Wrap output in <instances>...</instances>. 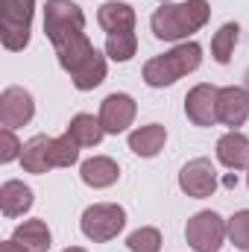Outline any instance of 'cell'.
Returning <instances> with one entry per match:
<instances>
[{
    "mask_svg": "<svg viewBox=\"0 0 249 252\" xmlns=\"http://www.w3.org/2000/svg\"><path fill=\"white\" fill-rule=\"evenodd\" d=\"M211 9L205 0H187V3H164L153 12V32L161 41H179L205 27Z\"/></svg>",
    "mask_w": 249,
    "mask_h": 252,
    "instance_id": "1",
    "label": "cell"
},
{
    "mask_svg": "<svg viewBox=\"0 0 249 252\" xmlns=\"http://www.w3.org/2000/svg\"><path fill=\"white\" fill-rule=\"evenodd\" d=\"M199 62H202V47L196 41H185V44H176L170 53L150 59L144 64V79L153 88H164V85H173L176 79H182L185 73L196 70Z\"/></svg>",
    "mask_w": 249,
    "mask_h": 252,
    "instance_id": "2",
    "label": "cell"
},
{
    "mask_svg": "<svg viewBox=\"0 0 249 252\" xmlns=\"http://www.w3.org/2000/svg\"><path fill=\"white\" fill-rule=\"evenodd\" d=\"M35 0H0V38L6 50H24L30 41Z\"/></svg>",
    "mask_w": 249,
    "mask_h": 252,
    "instance_id": "3",
    "label": "cell"
},
{
    "mask_svg": "<svg viewBox=\"0 0 249 252\" xmlns=\"http://www.w3.org/2000/svg\"><path fill=\"white\" fill-rule=\"evenodd\" d=\"M82 30H85V15L76 3L47 0V6H44V32L53 41V47L64 44L73 35H82Z\"/></svg>",
    "mask_w": 249,
    "mask_h": 252,
    "instance_id": "4",
    "label": "cell"
},
{
    "mask_svg": "<svg viewBox=\"0 0 249 252\" xmlns=\"http://www.w3.org/2000/svg\"><path fill=\"white\" fill-rule=\"evenodd\" d=\"M82 235L94 244H106L112 238H118V232L126 226V211L115 202H100V205H91L85 208L82 214Z\"/></svg>",
    "mask_w": 249,
    "mask_h": 252,
    "instance_id": "5",
    "label": "cell"
},
{
    "mask_svg": "<svg viewBox=\"0 0 249 252\" xmlns=\"http://www.w3.org/2000/svg\"><path fill=\"white\" fill-rule=\"evenodd\" d=\"M185 238L193 252H217L226 238V223L217 211H199L187 220Z\"/></svg>",
    "mask_w": 249,
    "mask_h": 252,
    "instance_id": "6",
    "label": "cell"
},
{
    "mask_svg": "<svg viewBox=\"0 0 249 252\" xmlns=\"http://www.w3.org/2000/svg\"><path fill=\"white\" fill-rule=\"evenodd\" d=\"M179 188L185 190L187 196H196V199H205L217 190V173L211 167L208 158H193L187 161L179 173Z\"/></svg>",
    "mask_w": 249,
    "mask_h": 252,
    "instance_id": "7",
    "label": "cell"
},
{
    "mask_svg": "<svg viewBox=\"0 0 249 252\" xmlns=\"http://www.w3.org/2000/svg\"><path fill=\"white\" fill-rule=\"evenodd\" d=\"M32 115H35V103H32L30 91H24L21 85H9L0 94V121H3V126H9V129L24 126L32 121Z\"/></svg>",
    "mask_w": 249,
    "mask_h": 252,
    "instance_id": "8",
    "label": "cell"
},
{
    "mask_svg": "<svg viewBox=\"0 0 249 252\" xmlns=\"http://www.w3.org/2000/svg\"><path fill=\"white\" fill-rule=\"evenodd\" d=\"M217 91L214 85L202 82V85H193L185 97V112L187 118L196 126H214L217 124Z\"/></svg>",
    "mask_w": 249,
    "mask_h": 252,
    "instance_id": "9",
    "label": "cell"
},
{
    "mask_svg": "<svg viewBox=\"0 0 249 252\" xmlns=\"http://www.w3.org/2000/svg\"><path fill=\"white\" fill-rule=\"evenodd\" d=\"M249 118V91L229 85L217 91V121H223L226 126H244Z\"/></svg>",
    "mask_w": 249,
    "mask_h": 252,
    "instance_id": "10",
    "label": "cell"
},
{
    "mask_svg": "<svg viewBox=\"0 0 249 252\" xmlns=\"http://www.w3.org/2000/svg\"><path fill=\"white\" fill-rule=\"evenodd\" d=\"M135 121V100L129 94H109L100 106V124L106 132L118 135Z\"/></svg>",
    "mask_w": 249,
    "mask_h": 252,
    "instance_id": "11",
    "label": "cell"
},
{
    "mask_svg": "<svg viewBox=\"0 0 249 252\" xmlns=\"http://www.w3.org/2000/svg\"><path fill=\"white\" fill-rule=\"evenodd\" d=\"M217 158H220L226 167H232V170L249 167V138L244 132H238V129L226 132V135L217 141Z\"/></svg>",
    "mask_w": 249,
    "mask_h": 252,
    "instance_id": "12",
    "label": "cell"
},
{
    "mask_svg": "<svg viewBox=\"0 0 249 252\" xmlns=\"http://www.w3.org/2000/svg\"><path fill=\"white\" fill-rule=\"evenodd\" d=\"M50 147H53V138H47V135H35V138H30V141L24 144V153H21V164H24V170H27V173H35V176L47 173V170L53 167Z\"/></svg>",
    "mask_w": 249,
    "mask_h": 252,
    "instance_id": "13",
    "label": "cell"
},
{
    "mask_svg": "<svg viewBox=\"0 0 249 252\" xmlns=\"http://www.w3.org/2000/svg\"><path fill=\"white\" fill-rule=\"evenodd\" d=\"M164 141H167V129L161 124H150V126L135 129V132L129 135V150H132L135 156H141V158H153V156L161 153Z\"/></svg>",
    "mask_w": 249,
    "mask_h": 252,
    "instance_id": "14",
    "label": "cell"
},
{
    "mask_svg": "<svg viewBox=\"0 0 249 252\" xmlns=\"http://www.w3.org/2000/svg\"><path fill=\"white\" fill-rule=\"evenodd\" d=\"M79 173H82V182L85 185H91V188H109V185L118 182L121 167L109 156H94V158L82 161V170Z\"/></svg>",
    "mask_w": 249,
    "mask_h": 252,
    "instance_id": "15",
    "label": "cell"
},
{
    "mask_svg": "<svg viewBox=\"0 0 249 252\" xmlns=\"http://www.w3.org/2000/svg\"><path fill=\"white\" fill-rule=\"evenodd\" d=\"M100 27L112 35V32H132L135 30V9L126 6V3H103L100 6V15H97Z\"/></svg>",
    "mask_w": 249,
    "mask_h": 252,
    "instance_id": "16",
    "label": "cell"
},
{
    "mask_svg": "<svg viewBox=\"0 0 249 252\" xmlns=\"http://www.w3.org/2000/svg\"><path fill=\"white\" fill-rule=\"evenodd\" d=\"M94 50H97V47H94V44L88 41V35L82 32V35H73V38H67L64 44H59V47H56V56H59V64H62L64 70L73 73L79 64L88 62V59L94 56Z\"/></svg>",
    "mask_w": 249,
    "mask_h": 252,
    "instance_id": "17",
    "label": "cell"
},
{
    "mask_svg": "<svg viewBox=\"0 0 249 252\" xmlns=\"http://www.w3.org/2000/svg\"><path fill=\"white\" fill-rule=\"evenodd\" d=\"M30 205H32V190L27 188L24 182H18V179L3 182V188H0V208H3L6 217H18V214L30 211Z\"/></svg>",
    "mask_w": 249,
    "mask_h": 252,
    "instance_id": "18",
    "label": "cell"
},
{
    "mask_svg": "<svg viewBox=\"0 0 249 252\" xmlns=\"http://www.w3.org/2000/svg\"><path fill=\"white\" fill-rule=\"evenodd\" d=\"M15 241L27 252H47L50 250V229L44 220H27L15 229Z\"/></svg>",
    "mask_w": 249,
    "mask_h": 252,
    "instance_id": "19",
    "label": "cell"
},
{
    "mask_svg": "<svg viewBox=\"0 0 249 252\" xmlns=\"http://www.w3.org/2000/svg\"><path fill=\"white\" fill-rule=\"evenodd\" d=\"M67 132H70V138L79 144V147H97L100 141H103V124H100V118H94V115H76L70 126H67Z\"/></svg>",
    "mask_w": 249,
    "mask_h": 252,
    "instance_id": "20",
    "label": "cell"
},
{
    "mask_svg": "<svg viewBox=\"0 0 249 252\" xmlns=\"http://www.w3.org/2000/svg\"><path fill=\"white\" fill-rule=\"evenodd\" d=\"M70 79H73V85L79 88V91H91V88H97L103 79H106V59L94 50V56L88 59V62H82L73 73H70Z\"/></svg>",
    "mask_w": 249,
    "mask_h": 252,
    "instance_id": "21",
    "label": "cell"
},
{
    "mask_svg": "<svg viewBox=\"0 0 249 252\" xmlns=\"http://www.w3.org/2000/svg\"><path fill=\"white\" fill-rule=\"evenodd\" d=\"M238 24H223L217 32H214V38H211V53H214V59L220 64H226L232 59V50H235V44H238Z\"/></svg>",
    "mask_w": 249,
    "mask_h": 252,
    "instance_id": "22",
    "label": "cell"
},
{
    "mask_svg": "<svg viewBox=\"0 0 249 252\" xmlns=\"http://www.w3.org/2000/svg\"><path fill=\"white\" fill-rule=\"evenodd\" d=\"M135 47H138V38L135 32H112L106 38V53L115 59V62H129L135 56Z\"/></svg>",
    "mask_w": 249,
    "mask_h": 252,
    "instance_id": "23",
    "label": "cell"
},
{
    "mask_svg": "<svg viewBox=\"0 0 249 252\" xmlns=\"http://www.w3.org/2000/svg\"><path fill=\"white\" fill-rule=\"evenodd\" d=\"M50 156H53V167H70L79 158V144L70 138V132H64L62 138H53Z\"/></svg>",
    "mask_w": 249,
    "mask_h": 252,
    "instance_id": "24",
    "label": "cell"
},
{
    "mask_svg": "<svg viewBox=\"0 0 249 252\" xmlns=\"http://www.w3.org/2000/svg\"><path fill=\"white\" fill-rule=\"evenodd\" d=\"M126 247L132 252H158L161 250V235H158V229L144 226V229H135V232L129 235Z\"/></svg>",
    "mask_w": 249,
    "mask_h": 252,
    "instance_id": "25",
    "label": "cell"
},
{
    "mask_svg": "<svg viewBox=\"0 0 249 252\" xmlns=\"http://www.w3.org/2000/svg\"><path fill=\"white\" fill-rule=\"evenodd\" d=\"M226 232H229V238H232V244L238 250L249 252V208H244V211H238V214L229 217Z\"/></svg>",
    "mask_w": 249,
    "mask_h": 252,
    "instance_id": "26",
    "label": "cell"
},
{
    "mask_svg": "<svg viewBox=\"0 0 249 252\" xmlns=\"http://www.w3.org/2000/svg\"><path fill=\"white\" fill-rule=\"evenodd\" d=\"M21 153H24V147L18 144V138L12 135V129L3 126V129H0V161H12V158H18Z\"/></svg>",
    "mask_w": 249,
    "mask_h": 252,
    "instance_id": "27",
    "label": "cell"
},
{
    "mask_svg": "<svg viewBox=\"0 0 249 252\" xmlns=\"http://www.w3.org/2000/svg\"><path fill=\"white\" fill-rule=\"evenodd\" d=\"M0 252H27V250L12 238V241H3V244H0Z\"/></svg>",
    "mask_w": 249,
    "mask_h": 252,
    "instance_id": "28",
    "label": "cell"
},
{
    "mask_svg": "<svg viewBox=\"0 0 249 252\" xmlns=\"http://www.w3.org/2000/svg\"><path fill=\"white\" fill-rule=\"evenodd\" d=\"M64 252H85V250H79V247H67Z\"/></svg>",
    "mask_w": 249,
    "mask_h": 252,
    "instance_id": "29",
    "label": "cell"
},
{
    "mask_svg": "<svg viewBox=\"0 0 249 252\" xmlns=\"http://www.w3.org/2000/svg\"><path fill=\"white\" fill-rule=\"evenodd\" d=\"M247 85H249V70H247Z\"/></svg>",
    "mask_w": 249,
    "mask_h": 252,
    "instance_id": "30",
    "label": "cell"
},
{
    "mask_svg": "<svg viewBox=\"0 0 249 252\" xmlns=\"http://www.w3.org/2000/svg\"><path fill=\"white\" fill-rule=\"evenodd\" d=\"M247 182H249V179H247Z\"/></svg>",
    "mask_w": 249,
    "mask_h": 252,
    "instance_id": "31",
    "label": "cell"
}]
</instances>
